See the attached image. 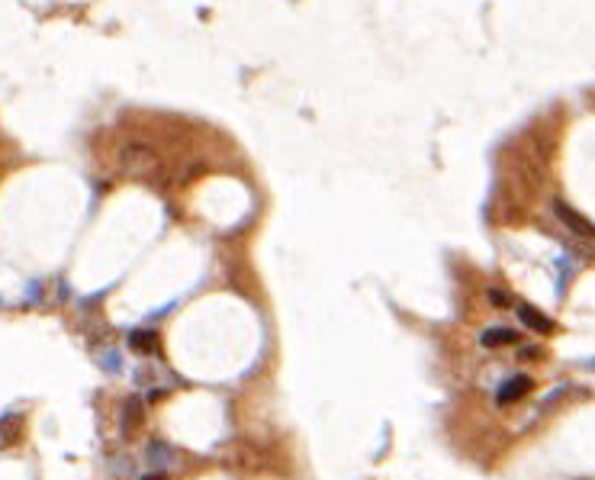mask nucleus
<instances>
[{
    "mask_svg": "<svg viewBox=\"0 0 595 480\" xmlns=\"http://www.w3.org/2000/svg\"><path fill=\"white\" fill-rule=\"evenodd\" d=\"M23 429H26V419H23L19 413L0 416V452L23 442Z\"/></svg>",
    "mask_w": 595,
    "mask_h": 480,
    "instance_id": "3",
    "label": "nucleus"
},
{
    "mask_svg": "<svg viewBox=\"0 0 595 480\" xmlns=\"http://www.w3.org/2000/svg\"><path fill=\"white\" fill-rule=\"evenodd\" d=\"M489 300H493L495 306H509L511 297H509V293H502V290H489Z\"/></svg>",
    "mask_w": 595,
    "mask_h": 480,
    "instance_id": "8",
    "label": "nucleus"
},
{
    "mask_svg": "<svg viewBox=\"0 0 595 480\" xmlns=\"http://www.w3.org/2000/svg\"><path fill=\"white\" fill-rule=\"evenodd\" d=\"M129 349L142 351V355H149V351H158V335L155 332H132L129 335Z\"/></svg>",
    "mask_w": 595,
    "mask_h": 480,
    "instance_id": "6",
    "label": "nucleus"
},
{
    "mask_svg": "<svg viewBox=\"0 0 595 480\" xmlns=\"http://www.w3.org/2000/svg\"><path fill=\"white\" fill-rule=\"evenodd\" d=\"M531 387H534V380L531 377H525V374H515V377H509L499 390H495V403L499 406H509V403H518L521 396L528 394Z\"/></svg>",
    "mask_w": 595,
    "mask_h": 480,
    "instance_id": "2",
    "label": "nucleus"
},
{
    "mask_svg": "<svg viewBox=\"0 0 595 480\" xmlns=\"http://www.w3.org/2000/svg\"><path fill=\"white\" fill-rule=\"evenodd\" d=\"M135 423H142V406H139V400H129L126 403V425H122V432L129 435Z\"/></svg>",
    "mask_w": 595,
    "mask_h": 480,
    "instance_id": "7",
    "label": "nucleus"
},
{
    "mask_svg": "<svg viewBox=\"0 0 595 480\" xmlns=\"http://www.w3.org/2000/svg\"><path fill=\"white\" fill-rule=\"evenodd\" d=\"M518 320L525 322L531 332H538V335H550V332H554V320L544 316V313H540L538 306H531V303H521L518 306Z\"/></svg>",
    "mask_w": 595,
    "mask_h": 480,
    "instance_id": "4",
    "label": "nucleus"
},
{
    "mask_svg": "<svg viewBox=\"0 0 595 480\" xmlns=\"http://www.w3.org/2000/svg\"><path fill=\"white\" fill-rule=\"evenodd\" d=\"M521 335L515 329H509V326H493V329H486L483 335H480V342H483L486 349H499V345H515Z\"/></svg>",
    "mask_w": 595,
    "mask_h": 480,
    "instance_id": "5",
    "label": "nucleus"
},
{
    "mask_svg": "<svg viewBox=\"0 0 595 480\" xmlns=\"http://www.w3.org/2000/svg\"><path fill=\"white\" fill-rule=\"evenodd\" d=\"M554 213H557V219L563 223L567 229H573L576 236L583 239H595V223H589L579 210H573L569 203H563V200H554Z\"/></svg>",
    "mask_w": 595,
    "mask_h": 480,
    "instance_id": "1",
    "label": "nucleus"
},
{
    "mask_svg": "<svg viewBox=\"0 0 595 480\" xmlns=\"http://www.w3.org/2000/svg\"><path fill=\"white\" fill-rule=\"evenodd\" d=\"M142 480H168L164 474H149V477H142Z\"/></svg>",
    "mask_w": 595,
    "mask_h": 480,
    "instance_id": "9",
    "label": "nucleus"
}]
</instances>
